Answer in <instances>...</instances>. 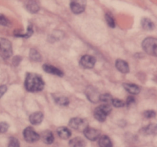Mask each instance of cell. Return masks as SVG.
Masks as SVG:
<instances>
[{
  "label": "cell",
  "mask_w": 157,
  "mask_h": 147,
  "mask_svg": "<svg viewBox=\"0 0 157 147\" xmlns=\"http://www.w3.org/2000/svg\"><path fill=\"white\" fill-rule=\"evenodd\" d=\"M25 87L28 91L34 93L42 90L44 87V83L41 77L38 74L29 73L25 81Z\"/></svg>",
  "instance_id": "obj_1"
},
{
  "label": "cell",
  "mask_w": 157,
  "mask_h": 147,
  "mask_svg": "<svg viewBox=\"0 0 157 147\" xmlns=\"http://www.w3.org/2000/svg\"><path fill=\"white\" fill-rule=\"evenodd\" d=\"M111 107L109 104H104L100 105L94 110V117L100 122H104L107 119V115L111 112Z\"/></svg>",
  "instance_id": "obj_2"
},
{
  "label": "cell",
  "mask_w": 157,
  "mask_h": 147,
  "mask_svg": "<svg viewBox=\"0 0 157 147\" xmlns=\"http://www.w3.org/2000/svg\"><path fill=\"white\" fill-rule=\"evenodd\" d=\"M156 44L157 41L154 38H147L143 41V48L148 55L156 56Z\"/></svg>",
  "instance_id": "obj_3"
},
{
  "label": "cell",
  "mask_w": 157,
  "mask_h": 147,
  "mask_svg": "<svg viewBox=\"0 0 157 147\" xmlns=\"http://www.w3.org/2000/svg\"><path fill=\"white\" fill-rule=\"evenodd\" d=\"M12 55V47L10 41L5 38H0V55L4 59H8Z\"/></svg>",
  "instance_id": "obj_4"
},
{
  "label": "cell",
  "mask_w": 157,
  "mask_h": 147,
  "mask_svg": "<svg viewBox=\"0 0 157 147\" xmlns=\"http://www.w3.org/2000/svg\"><path fill=\"white\" fill-rule=\"evenodd\" d=\"M87 0H71V10L75 14H81L85 10Z\"/></svg>",
  "instance_id": "obj_5"
},
{
  "label": "cell",
  "mask_w": 157,
  "mask_h": 147,
  "mask_svg": "<svg viewBox=\"0 0 157 147\" xmlns=\"http://www.w3.org/2000/svg\"><path fill=\"white\" fill-rule=\"evenodd\" d=\"M69 126L75 130L82 132L88 126L87 121L79 117L72 118L69 122Z\"/></svg>",
  "instance_id": "obj_6"
},
{
  "label": "cell",
  "mask_w": 157,
  "mask_h": 147,
  "mask_svg": "<svg viewBox=\"0 0 157 147\" xmlns=\"http://www.w3.org/2000/svg\"><path fill=\"white\" fill-rule=\"evenodd\" d=\"M23 136L25 139L28 142H37L40 139V136L32 128V127H27L25 129L23 132Z\"/></svg>",
  "instance_id": "obj_7"
},
{
  "label": "cell",
  "mask_w": 157,
  "mask_h": 147,
  "mask_svg": "<svg viewBox=\"0 0 157 147\" xmlns=\"http://www.w3.org/2000/svg\"><path fill=\"white\" fill-rule=\"evenodd\" d=\"M80 63L84 68L91 69L94 67L95 64H96V59L94 57L91 56V55H86L81 58Z\"/></svg>",
  "instance_id": "obj_8"
},
{
  "label": "cell",
  "mask_w": 157,
  "mask_h": 147,
  "mask_svg": "<svg viewBox=\"0 0 157 147\" xmlns=\"http://www.w3.org/2000/svg\"><path fill=\"white\" fill-rule=\"evenodd\" d=\"M84 134L86 136L87 139H88L89 140L91 141H96L97 139H98L101 136V133H100L99 130H98L97 129L92 128V127L87 126L85 130H84Z\"/></svg>",
  "instance_id": "obj_9"
},
{
  "label": "cell",
  "mask_w": 157,
  "mask_h": 147,
  "mask_svg": "<svg viewBox=\"0 0 157 147\" xmlns=\"http://www.w3.org/2000/svg\"><path fill=\"white\" fill-rule=\"evenodd\" d=\"M86 94H87V98L92 102H97L99 100L100 94L94 87H89L86 90Z\"/></svg>",
  "instance_id": "obj_10"
},
{
  "label": "cell",
  "mask_w": 157,
  "mask_h": 147,
  "mask_svg": "<svg viewBox=\"0 0 157 147\" xmlns=\"http://www.w3.org/2000/svg\"><path fill=\"white\" fill-rule=\"evenodd\" d=\"M115 65H116L117 69L120 72H121V73L127 74L130 71V67H129L128 63H127V61H124V60H117Z\"/></svg>",
  "instance_id": "obj_11"
},
{
  "label": "cell",
  "mask_w": 157,
  "mask_h": 147,
  "mask_svg": "<svg viewBox=\"0 0 157 147\" xmlns=\"http://www.w3.org/2000/svg\"><path fill=\"white\" fill-rule=\"evenodd\" d=\"M44 118V115L41 112H35L29 116V121L33 125H38L41 123Z\"/></svg>",
  "instance_id": "obj_12"
},
{
  "label": "cell",
  "mask_w": 157,
  "mask_h": 147,
  "mask_svg": "<svg viewBox=\"0 0 157 147\" xmlns=\"http://www.w3.org/2000/svg\"><path fill=\"white\" fill-rule=\"evenodd\" d=\"M43 69H44V71L50 74L56 75V76L58 77H62L64 75V74H63V72L61 70L54 67V66L49 65V64H44L43 65Z\"/></svg>",
  "instance_id": "obj_13"
},
{
  "label": "cell",
  "mask_w": 157,
  "mask_h": 147,
  "mask_svg": "<svg viewBox=\"0 0 157 147\" xmlns=\"http://www.w3.org/2000/svg\"><path fill=\"white\" fill-rule=\"evenodd\" d=\"M124 87L127 92L133 95L138 94L140 92V88L139 86L134 84H124Z\"/></svg>",
  "instance_id": "obj_14"
},
{
  "label": "cell",
  "mask_w": 157,
  "mask_h": 147,
  "mask_svg": "<svg viewBox=\"0 0 157 147\" xmlns=\"http://www.w3.org/2000/svg\"><path fill=\"white\" fill-rule=\"evenodd\" d=\"M57 133L58 135L63 139H67L68 138L71 137V132L70 131L69 129H67V127L64 126H61L57 130Z\"/></svg>",
  "instance_id": "obj_15"
},
{
  "label": "cell",
  "mask_w": 157,
  "mask_h": 147,
  "mask_svg": "<svg viewBox=\"0 0 157 147\" xmlns=\"http://www.w3.org/2000/svg\"><path fill=\"white\" fill-rule=\"evenodd\" d=\"M41 139L44 143L52 144L54 142L55 137H54V135L52 132L49 131V130H46L41 133Z\"/></svg>",
  "instance_id": "obj_16"
},
{
  "label": "cell",
  "mask_w": 157,
  "mask_h": 147,
  "mask_svg": "<svg viewBox=\"0 0 157 147\" xmlns=\"http://www.w3.org/2000/svg\"><path fill=\"white\" fill-rule=\"evenodd\" d=\"M69 145L71 147H85L86 142L81 137H75L70 140Z\"/></svg>",
  "instance_id": "obj_17"
},
{
  "label": "cell",
  "mask_w": 157,
  "mask_h": 147,
  "mask_svg": "<svg viewBox=\"0 0 157 147\" xmlns=\"http://www.w3.org/2000/svg\"><path fill=\"white\" fill-rule=\"evenodd\" d=\"M99 146L100 147H113V143L111 140L107 136L103 135L99 138Z\"/></svg>",
  "instance_id": "obj_18"
},
{
  "label": "cell",
  "mask_w": 157,
  "mask_h": 147,
  "mask_svg": "<svg viewBox=\"0 0 157 147\" xmlns=\"http://www.w3.org/2000/svg\"><path fill=\"white\" fill-rule=\"evenodd\" d=\"M54 99H55L56 104H58L60 106H67L69 104L68 98L63 96V95L55 94L54 95Z\"/></svg>",
  "instance_id": "obj_19"
},
{
  "label": "cell",
  "mask_w": 157,
  "mask_h": 147,
  "mask_svg": "<svg viewBox=\"0 0 157 147\" xmlns=\"http://www.w3.org/2000/svg\"><path fill=\"white\" fill-rule=\"evenodd\" d=\"M141 24H142V27L144 30L152 31L154 28V23L147 18H143L142 21H141Z\"/></svg>",
  "instance_id": "obj_20"
},
{
  "label": "cell",
  "mask_w": 157,
  "mask_h": 147,
  "mask_svg": "<svg viewBox=\"0 0 157 147\" xmlns=\"http://www.w3.org/2000/svg\"><path fill=\"white\" fill-rule=\"evenodd\" d=\"M27 9L31 13H36L39 10V6L35 1H29L27 4Z\"/></svg>",
  "instance_id": "obj_21"
},
{
  "label": "cell",
  "mask_w": 157,
  "mask_h": 147,
  "mask_svg": "<svg viewBox=\"0 0 157 147\" xmlns=\"http://www.w3.org/2000/svg\"><path fill=\"white\" fill-rule=\"evenodd\" d=\"M30 58L33 61H36L38 62L41 60V56L35 49H32L30 51Z\"/></svg>",
  "instance_id": "obj_22"
},
{
  "label": "cell",
  "mask_w": 157,
  "mask_h": 147,
  "mask_svg": "<svg viewBox=\"0 0 157 147\" xmlns=\"http://www.w3.org/2000/svg\"><path fill=\"white\" fill-rule=\"evenodd\" d=\"M105 18H106V21H107V24H108L110 28L115 27L116 23H115V20H114V18L113 17V15H110V13H107L105 15Z\"/></svg>",
  "instance_id": "obj_23"
},
{
  "label": "cell",
  "mask_w": 157,
  "mask_h": 147,
  "mask_svg": "<svg viewBox=\"0 0 157 147\" xmlns=\"http://www.w3.org/2000/svg\"><path fill=\"white\" fill-rule=\"evenodd\" d=\"M113 97L111 96V95L108 94V93H104V94L100 95L99 100H101L102 102H104V104H109V103H111Z\"/></svg>",
  "instance_id": "obj_24"
},
{
  "label": "cell",
  "mask_w": 157,
  "mask_h": 147,
  "mask_svg": "<svg viewBox=\"0 0 157 147\" xmlns=\"http://www.w3.org/2000/svg\"><path fill=\"white\" fill-rule=\"evenodd\" d=\"M145 130L147 134H155L156 131V126L155 124H152V125H150L147 127H146Z\"/></svg>",
  "instance_id": "obj_25"
},
{
  "label": "cell",
  "mask_w": 157,
  "mask_h": 147,
  "mask_svg": "<svg viewBox=\"0 0 157 147\" xmlns=\"http://www.w3.org/2000/svg\"><path fill=\"white\" fill-rule=\"evenodd\" d=\"M8 147H20L19 141L16 138H11Z\"/></svg>",
  "instance_id": "obj_26"
},
{
  "label": "cell",
  "mask_w": 157,
  "mask_h": 147,
  "mask_svg": "<svg viewBox=\"0 0 157 147\" xmlns=\"http://www.w3.org/2000/svg\"><path fill=\"white\" fill-rule=\"evenodd\" d=\"M111 104H113L115 107H123L125 105V103L123 100H121L119 99H114V98H113V100H112Z\"/></svg>",
  "instance_id": "obj_27"
},
{
  "label": "cell",
  "mask_w": 157,
  "mask_h": 147,
  "mask_svg": "<svg viewBox=\"0 0 157 147\" xmlns=\"http://www.w3.org/2000/svg\"><path fill=\"white\" fill-rule=\"evenodd\" d=\"M32 34H33V28H32V26L30 24V25L28 27V30L27 32H26V33L22 34V35H19L18 37H21V38H22V37H24V38H29Z\"/></svg>",
  "instance_id": "obj_28"
},
{
  "label": "cell",
  "mask_w": 157,
  "mask_h": 147,
  "mask_svg": "<svg viewBox=\"0 0 157 147\" xmlns=\"http://www.w3.org/2000/svg\"><path fill=\"white\" fill-rule=\"evenodd\" d=\"M9 129V124L6 122H0V133H4Z\"/></svg>",
  "instance_id": "obj_29"
},
{
  "label": "cell",
  "mask_w": 157,
  "mask_h": 147,
  "mask_svg": "<svg viewBox=\"0 0 157 147\" xmlns=\"http://www.w3.org/2000/svg\"><path fill=\"white\" fill-rule=\"evenodd\" d=\"M9 20H8L7 18L4 16V15L0 14V24H1V25L7 26V25H9Z\"/></svg>",
  "instance_id": "obj_30"
},
{
  "label": "cell",
  "mask_w": 157,
  "mask_h": 147,
  "mask_svg": "<svg viewBox=\"0 0 157 147\" xmlns=\"http://www.w3.org/2000/svg\"><path fill=\"white\" fill-rule=\"evenodd\" d=\"M144 116L145 117L150 119V118H153L156 116V112L154 110H147V111L144 113Z\"/></svg>",
  "instance_id": "obj_31"
},
{
  "label": "cell",
  "mask_w": 157,
  "mask_h": 147,
  "mask_svg": "<svg viewBox=\"0 0 157 147\" xmlns=\"http://www.w3.org/2000/svg\"><path fill=\"white\" fill-rule=\"evenodd\" d=\"M7 90V87L6 85H1L0 86V98L5 94V93Z\"/></svg>",
  "instance_id": "obj_32"
},
{
  "label": "cell",
  "mask_w": 157,
  "mask_h": 147,
  "mask_svg": "<svg viewBox=\"0 0 157 147\" xmlns=\"http://www.w3.org/2000/svg\"><path fill=\"white\" fill-rule=\"evenodd\" d=\"M134 103V98L133 96H129L127 100V102H126V104L127 105H130V104H133Z\"/></svg>",
  "instance_id": "obj_33"
}]
</instances>
